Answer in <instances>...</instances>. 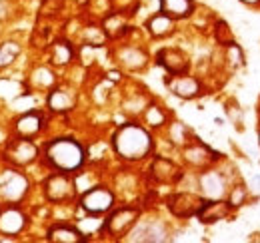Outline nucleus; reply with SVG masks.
I'll return each instance as SVG.
<instances>
[{"mask_svg":"<svg viewBox=\"0 0 260 243\" xmlns=\"http://www.w3.org/2000/svg\"><path fill=\"white\" fill-rule=\"evenodd\" d=\"M112 150L122 161H142L154 150L152 134L136 122H126L112 134Z\"/></svg>","mask_w":260,"mask_h":243,"instance_id":"nucleus-1","label":"nucleus"},{"mask_svg":"<svg viewBox=\"0 0 260 243\" xmlns=\"http://www.w3.org/2000/svg\"><path fill=\"white\" fill-rule=\"evenodd\" d=\"M42 159L50 170L76 174L86 164V150L78 140L70 136L52 138L42 148Z\"/></svg>","mask_w":260,"mask_h":243,"instance_id":"nucleus-2","label":"nucleus"},{"mask_svg":"<svg viewBox=\"0 0 260 243\" xmlns=\"http://www.w3.org/2000/svg\"><path fill=\"white\" fill-rule=\"evenodd\" d=\"M78 204L86 215H106L116 206V193L104 183H94L80 193Z\"/></svg>","mask_w":260,"mask_h":243,"instance_id":"nucleus-3","label":"nucleus"},{"mask_svg":"<svg viewBox=\"0 0 260 243\" xmlns=\"http://www.w3.org/2000/svg\"><path fill=\"white\" fill-rule=\"evenodd\" d=\"M42 191L48 204H68L76 197L78 187L74 174H66V172H52L44 183H42Z\"/></svg>","mask_w":260,"mask_h":243,"instance_id":"nucleus-4","label":"nucleus"},{"mask_svg":"<svg viewBox=\"0 0 260 243\" xmlns=\"http://www.w3.org/2000/svg\"><path fill=\"white\" fill-rule=\"evenodd\" d=\"M140 219V208L138 206H120L108 212L104 219V235H110L114 239H124L128 231Z\"/></svg>","mask_w":260,"mask_h":243,"instance_id":"nucleus-5","label":"nucleus"},{"mask_svg":"<svg viewBox=\"0 0 260 243\" xmlns=\"http://www.w3.org/2000/svg\"><path fill=\"white\" fill-rule=\"evenodd\" d=\"M28 191L30 182L18 168H6L0 172V201L20 204Z\"/></svg>","mask_w":260,"mask_h":243,"instance_id":"nucleus-6","label":"nucleus"},{"mask_svg":"<svg viewBox=\"0 0 260 243\" xmlns=\"http://www.w3.org/2000/svg\"><path fill=\"white\" fill-rule=\"evenodd\" d=\"M4 161L10 164L12 168H26L34 164L40 155V148L34 144L30 138H20L12 136L4 144Z\"/></svg>","mask_w":260,"mask_h":243,"instance_id":"nucleus-7","label":"nucleus"},{"mask_svg":"<svg viewBox=\"0 0 260 243\" xmlns=\"http://www.w3.org/2000/svg\"><path fill=\"white\" fill-rule=\"evenodd\" d=\"M196 185H198V193L204 199H222L226 197L228 189H230L224 172L216 168H204L196 176Z\"/></svg>","mask_w":260,"mask_h":243,"instance_id":"nucleus-8","label":"nucleus"},{"mask_svg":"<svg viewBox=\"0 0 260 243\" xmlns=\"http://www.w3.org/2000/svg\"><path fill=\"white\" fill-rule=\"evenodd\" d=\"M170 235L168 225L162 219L154 217V219H138V223L128 231V235L122 241H166Z\"/></svg>","mask_w":260,"mask_h":243,"instance_id":"nucleus-9","label":"nucleus"},{"mask_svg":"<svg viewBox=\"0 0 260 243\" xmlns=\"http://www.w3.org/2000/svg\"><path fill=\"white\" fill-rule=\"evenodd\" d=\"M204 197L194 191H176L172 195H168L166 199V208L174 217L186 219V217H194L198 215L200 208L204 206Z\"/></svg>","mask_w":260,"mask_h":243,"instance_id":"nucleus-10","label":"nucleus"},{"mask_svg":"<svg viewBox=\"0 0 260 243\" xmlns=\"http://www.w3.org/2000/svg\"><path fill=\"white\" fill-rule=\"evenodd\" d=\"M28 227V215L18 204H6L0 210V233L6 237H16Z\"/></svg>","mask_w":260,"mask_h":243,"instance_id":"nucleus-11","label":"nucleus"},{"mask_svg":"<svg viewBox=\"0 0 260 243\" xmlns=\"http://www.w3.org/2000/svg\"><path fill=\"white\" fill-rule=\"evenodd\" d=\"M166 86L176 98H182V100H194L204 90L202 82L196 76H190L188 72L186 74H168Z\"/></svg>","mask_w":260,"mask_h":243,"instance_id":"nucleus-12","label":"nucleus"},{"mask_svg":"<svg viewBox=\"0 0 260 243\" xmlns=\"http://www.w3.org/2000/svg\"><path fill=\"white\" fill-rule=\"evenodd\" d=\"M156 64L166 70V74H186L190 68V58L184 50L176 46H166L156 52Z\"/></svg>","mask_w":260,"mask_h":243,"instance_id":"nucleus-13","label":"nucleus"},{"mask_svg":"<svg viewBox=\"0 0 260 243\" xmlns=\"http://www.w3.org/2000/svg\"><path fill=\"white\" fill-rule=\"evenodd\" d=\"M148 176L160 185H170V183H176L182 180L184 172L168 157L164 155H156L148 168Z\"/></svg>","mask_w":260,"mask_h":243,"instance_id":"nucleus-14","label":"nucleus"},{"mask_svg":"<svg viewBox=\"0 0 260 243\" xmlns=\"http://www.w3.org/2000/svg\"><path fill=\"white\" fill-rule=\"evenodd\" d=\"M182 157L184 161L190 166V168H196V170H204V168H210L218 157L220 153H216L214 150H210L206 144H200V142H190L182 148Z\"/></svg>","mask_w":260,"mask_h":243,"instance_id":"nucleus-15","label":"nucleus"},{"mask_svg":"<svg viewBox=\"0 0 260 243\" xmlns=\"http://www.w3.org/2000/svg\"><path fill=\"white\" fill-rule=\"evenodd\" d=\"M44 130V116L36 110H26L24 114H20L14 124H12V132L14 136H20V138H30L34 140L40 132Z\"/></svg>","mask_w":260,"mask_h":243,"instance_id":"nucleus-16","label":"nucleus"},{"mask_svg":"<svg viewBox=\"0 0 260 243\" xmlns=\"http://www.w3.org/2000/svg\"><path fill=\"white\" fill-rule=\"evenodd\" d=\"M232 213H234V208L224 199H206L196 217L200 223L212 225V223H218L222 219H228Z\"/></svg>","mask_w":260,"mask_h":243,"instance_id":"nucleus-17","label":"nucleus"},{"mask_svg":"<svg viewBox=\"0 0 260 243\" xmlns=\"http://www.w3.org/2000/svg\"><path fill=\"white\" fill-rule=\"evenodd\" d=\"M46 106L54 114H66L76 108V92L66 86H54L46 96Z\"/></svg>","mask_w":260,"mask_h":243,"instance_id":"nucleus-18","label":"nucleus"},{"mask_svg":"<svg viewBox=\"0 0 260 243\" xmlns=\"http://www.w3.org/2000/svg\"><path fill=\"white\" fill-rule=\"evenodd\" d=\"M116 60L122 68H126L130 72H138L148 64V54L144 52V48L134 46V44H126L120 46L116 52Z\"/></svg>","mask_w":260,"mask_h":243,"instance_id":"nucleus-19","label":"nucleus"},{"mask_svg":"<svg viewBox=\"0 0 260 243\" xmlns=\"http://www.w3.org/2000/svg\"><path fill=\"white\" fill-rule=\"evenodd\" d=\"M146 30L154 40H162L168 38L176 32V20L168 14H164L160 10H156L148 20H146Z\"/></svg>","mask_w":260,"mask_h":243,"instance_id":"nucleus-20","label":"nucleus"},{"mask_svg":"<svg viewBox=\"0 0 260 243\" xmlns=\"http://www.w3.org/2000/svg\"><path fill=\"white\" fill-rule=\"evenodd\" d=\"M46 239L52 243H82L86 241L84 233L78 229V225L70 223H54L46 231Z\"/></svg>","mask_w":260,"mask_h":243,"instance_id":"nucleus-21","label":"nucleus"},{"mask_svg":"<svg viewBox=\"0 0 260 243\" xmlns=\"http://www.w3.org/2000/svg\"><path fill=\"white\" fill-rule=\"evenodd\" d=\"M100 26H102V30L106 34V38H110V40H118V38H122L130 30L128 22H126V14L118 12V10L106 12V16H104Z\"/></svg>","mask_w":260,"mask_h":243,"instance_id":"nucleus-22","label":"nucleus"},{"mask_svg":"<svg viewBox=\"0 0 260 243\" xmlns=\"http://www.w3.org/2000/svg\"><path fill=\"white\" fill-rule=\"evenodd\" d=\"M30 94V86L18 78H0V102H16Z\"/></svg>","mask_w":260,"mask_h":243,"instance_id":"nucleus-23","label":"nucleus"},{"mask_svg":"<svg viewBox=\"0 0 260 243\" xmlns=\"http://www.w3.org/2000/svg\"><path fill=\"white\" fill-rule=\"evenodd\" d=\"M158 10L172 16L174 20H182L194 14L196 4L194 0H158Z\"/></svg>","mask_w":260,"mask_h":243,"instance_id":"nucleus-24","label":"nucleus"},{"mask_svg":"<svg viewBox=\"0 0 260 243\" xmlns=\"http://www.w3.org/2000/svg\"><path fill=\"white\" fill-rule=\"evenodd\" d=\"M76 58V50L68 40H56L50 46V64L56 68H66Z\"/></svg>","mask_w":260,"mask_h":243,"instance_id":"nucleus-25","label":"nucleus"},{"mask_svg":"<svg viewBox=\"0 0 260 243\" xmlns=\"http://www.w3.org/2000/svg\"><path fill=\"white\" fill-rule=\"evenodd\" d=\"M28 86H30V90L50 92L56 86V74H54V70L48 68V66H38L32 72V76L28 78Z\"/></svg>","mask_w":260,"mask_h":243,"instance_id":"nucleus-26","label":"nucleus"},{"mask_svg":"<svg viewBox=\"0 0 260 243\" xmlns=\"http://www.w3.org/2000/svg\"><path fill=\"white\" fill-rule=\"evenodd\" d=\"M168 140H170L172 146H176V148H184L186 144L192 142V134H190V130H188L186 124L172 122V124L168 126Z\"/></svg>","mask_w":260,"mask_h":243,"instance_id":"nucleus-27","label":"nucleus"},{"mask_svg":"<svg viewBox=\"0 0 260 243\" xmlns=\"http://www.w3.org/2000/svg\"><path fill=\"white\" fill-rule=\"evenodd\" d=\"M20 52H22V46L16 40H4V42H0V70L10 68L16 62V58L20 56Z\"/></svg>","mask_w":260,"mask_h":243,"instance_id":"nucleus-28","label":"nucleus"},{"mask_svg":"<svg viewBox=\"0 0 260 243\" xmlns=\"http://www.w3.org/2000/svg\"><path fill=\"white\" fill-rule=\"evenodd\" d=\"M142 116H144V124H146L148 128H154V130L166 126V120H168L164 108L158 106V104H148L146 110L142 112Z\"/></svg>","mask_w":260,"mask_h":243,"instance_id":"nucleus-29","label":"nucleus"},{"mask_svg":"<svg viewBox=\"0 0 260 243\" xmlns=\"http://www.w3.org/2000/svg\"><path fill=\"white\" fill-rule=\"evenodd\" d=\"M76 225H78V229L84 233L86 239H88L90 235L104 233V219H102V215H88V217L80 219Z\"/></svg>","mask_w":260,"mask_h":243,"instance_id":"nucleus-30","label":"nucleus"},{"mask_svg":"<svg viewBox=\"0 0 260 243\" xmlns=\"http://www.w3.org/2000/svg\"><path fill=\"white\" fill-rule=\"evenodd\" d=\"M248 195H250L248 187H244L242 183H236V185H232V187L228 189V204L236 210V208H240V206H244V204H246Z\"/></svg>","mask_w":260,"mask_h":243,"instance_id":"nucleus-31","label":"nucleus"},{"mask_svg":"<svg viewBox=\"0 0 260 243\" xmlns=\"http://www.w3.org/2000/svg\"><path fill=\"white\" fill-rule=\"evenodd\" d=\"M214 34H216V40H218V44L220 46H230V44H234V34L230 30V26H228L224 20H216V24H214Z\"/></svg>","mask_w":260,"mask_h":243,"instance_id":"nucleus-32","label":"nucleus"},{"mask_svg":"<svg viewBox=\"0 0 260 243\" xmlns=\"http://www.w3.org/2000/svg\"><path fill=\"white\" fill-rule=\"evenodd\" d=\"M106 42V34L102 30V26H86L84 28V44L90 46H102Z\"/></svg>","mask_w":260,"mask_h":243,"instance_id":"nucleus-33","label":"nucleus"},{"mask_svg":"<svg viewBox=\"0 0 260 243\" xmlns=\"http://www.w3.org/2000/svg\"><path fill=\"white\" fill-rule=\"evenodd\" d=\"M226 62L230 68H240V66H244V52H242V48L234 42V44H230L226 46Z\"/></svg>","mask_w":260,"mask_h":243,"instance_id":"nucleus-34","label":"nucleus"},{"mask_svg":"<svg viewBox=\"0 0 260 243\" xmlns=\"http://www.w3.org/2000/svg\"><path fill=\"white\" fill-rule=\"evenodd\" d=\"M110 6H112V10L130 14L132 10L138 8V0H110Z\"/></svg>","mask_w":260,"mask_h":243,"instance_id":"nucleus-35","label":"nucleus"},{"mask_svg":"<svg viewBox=\"0 0 260 243\" xmlns=\"http://www.w3.org/2000/svg\"><path fill=\"white\" fill-rule=\"evenodd\" d=\"M226 114H228V118H230V122H234V124H238V126L242 124V110H240L236 104H234V106H232V104L228 106Z\"/></svg>","mask_w":260,"mask_h":243,"instance_id":"nucleus-36","label":"nucleus"},{"mask_svg":"<svg viewBox=\"0 0 260 243\" xmlns=\"http://www.w3.org/2000/svg\"><path fill=\"white\" fill-rule=\"evenodd\" d=\"M248 191H250V195L260 197V174H252L250 176V180H248Z\"/></svg>","mask_w":260,"mask_h":243,"instance_id":"nucleus-37","label":"nucleus"},{"mask_svg":"<svg viewBox=\"0 0 260 243\" xmlns=\"http://www.w3.org/2000/svg\"><path fill=\"white\" fill-rule=\"evenodd\" d=\"M106 76H108V80H112V82H118V80H120V72H108Z\"/></svg>","mask_w":260,"mask_h":243,"instance_id":"nucleus-38","label":"nucleus"},{"mask_svg":"<svg viewBox=\"0 0 260 243\" xmlns=\"http://www.w3.org/2000/svg\"><path fill=\"white\" fill-rule=\"evenodd\" d=\"M242 4H246V6H258L260 0H240Z\"/></svg>","mask_w":260,"mask_h":243,"instance_id":"nucleus-39","label":"nucleus"},{"mask_svg":"<svg viewBox=\"0 0 260 243\" xmlns=\"http://www.w3.org/2000/svg\"><path fill=\"white\" fill-rule=\"evenodd\" d=\"M258 142H260V134H258Z\"/></svg>","mask_w":260,"mask_h":243,"instance_id":"nucleus-40","label":"nucleus"},{"mask_svg":"<svg viewBox=\"0 0 260 243\" xmlns=\"http://www.w3.org/2000/svg\"><path fill=\"white\" fill-rule=\"evenodd\" d=\"M0 210H2V208H0Z\"/></svg>","mask_w":260,"mask_h":243,"instance_id":"nucleus-41","label":"nucleus"}]
</instances>
